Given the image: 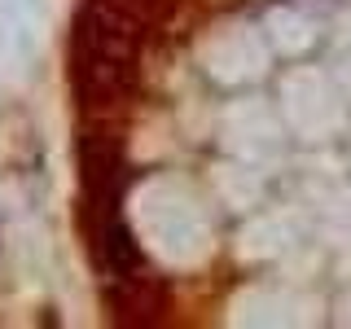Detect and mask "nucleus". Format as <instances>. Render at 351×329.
Listing matches in <instances>:
<instances>
[{"instance_id": "nucleus-1", "label": "nucleus", "mask_w": 351, "mask_h": 329, "mask_svg": "<svg viewBox=\"0 0 351 329\" xmlns=\"http://www.w3.org/2000/svg\"><path fill=\"white\" fill-rule=\"evenodd\" d=\"M141 44H145L141 18L110 0H88L75 14L71 93L88 119H106L132 101L141 80Z\"/></svg>"}, {"instance_id": "nucleus-2", "label": "nucleus", "mask_w": 351, "mask_h": 329, "mask_svg": "<svg viewBox=\"0 0 351 329\" xmlns=\"http://www.w3.org/2000/svg\"><path fill=\"white\" fill-rule=\"evenodd\" d=\"M80 175H84V211H114L123 202V149L106 132L80 136Z\"/></svg>"}]
</instances>
